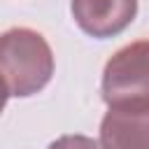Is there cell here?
Instances as JSON below:
<instances>
[{
  "label": "cell",
  "mask_w": 149,
  "mask_h": 149,
  "mask_svg": "<svg viewBox=\"0 0 149 149\" xmlns=\"http://www.w3.org/2000/svg\"><path fill=\"white\" fill-rule=\"evenodd\" d=\"M54 74L49 42L33 28H9L0 35V77L9 95L28 98L42 91Z\"/></svg>",
  "instance_id": "cell-1"
},
{
  "label": "cell",
  "mask_w": 149,
  "mask_h": 149,
  "mask_svg": "<svg viewBox=\"0 0 149 149\" xmlns=\"http://www.w3.org/2000/svg\"><path fill=\"white\" fill-rule=\"evenodd\" d=\"M102 100L109 107L149 102V40L121 47L105 63Z\"/></svg>",
  "instance_id": "cell-2"
},
{
  "label": "cell",
  "mask_w": 149,
  "mask_h": 149,
  "mask_svg": "<svg viewBox=\"0 0 149 149\" xmlns=\"http://www.w3.org/2000/svg\"><path fill=\"white\" fill-rule=\"evenodd\" d=\"M102 149H149V102L112 105L100 121Z\"/></svg>",
  "instance_id": "cell-3"
},
{
  "label": "cell",
  "mask_w": 149,
  "mask_h": 149,
  "mask_svg": "<svg viewBox=\"0 0 149 149\" xmlns=\"http://www.w3.org/2000/svg\"><path fill=\"white\" fill-rule=\"evenodd\" d=\"M74 23L95 40L123 33L137 16V0H72Z\"/></svg>",
  "instance_id": "cell-4"
},
{
  "label": "cell",
  "mask_w": 149,
  "mask_h": 149,
  "mask_svg": "<svg viewBox=\"0 0 149 149\" xmlns=\"http://www.w3.org/2000/svg\"><path fill=\"white\" fill-rule=\"evenodd\" d=\"M49 149H102L100 142L86 135H63L49 144Z\"/></svg>",
  "instance_id": "cell-5"
},
{
  "label": "cell",
  "mask_w": 149,
  "mask_h": 149,
  "mask_svg": "<svg viewBox=\"0 0 149 149\" xmlns=\"http://www.w3.org/2000/svg\"><path fill=\"white\" fill-rule=\"evenodd\" d=\"M7 98H9V88H7V84H5L2 77H0V114H2L5 105H7Z\"/></svg>",
  "instance_id": "cell-6"
}]
</instances>
